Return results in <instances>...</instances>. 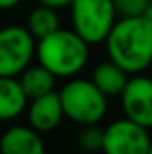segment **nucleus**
<instances>
[{"label": "nucleus", "instance_id": "1", "mask_svg": "<svg viewBox=\"0 0 152 154\" xmlns=\"http://www.w3.org/2000/svg\"><path fill=\"white\" fill-rule=\"evenodd\" d=\"M109 59L127 74H140L152 63V23L145 16L122 18L106 38Z\"/></svg>", "mask_w": 152, "mask_h": 154}, {"label": "nucleus", "instance_id": "2", "mask_svg": "<svg viewBox=\"0 0 152 154\" xmlns=\"http://www.w3.org/2000/svg\"><path fill=\"white\" fill-rule=\"evenodd\" d=\"M88 45L90 43H86L75 31L57 29L38 39L36 56L39 65L48 68L56 77H72L88 63Z\"/></svg>", "mask_w": 152, "mask_h": 154}, {"label": "nucleus", "instance_id": "3", "mask_svg": "<svg viewBox=\"0 0 152 154\" xmlns=\"http://www.w3.org/2000/svg\"><path fill=\"white\" fill-rule=\"evenodd\" d=\"M63 111L79 125L99 124L108 113V97L90 79H72L59 91Z\"/></svg>", "mask_w": 152, "mask_h": 154}, {"label": "nucleus", "instance_id": "4", "mask_svg": "<svg viewBox=\"0 0 152 154\" xmlns=\"http://www.w3.org/2000/svg\"><path fill=\"white\" fill-rule=\"evenodd\" d=\"M74 31L90 45L106 41L116 23L113 0H74L72 2Z\"/></svg>", "mask_w": 152, "mask_h": 154}, {"label": "nucleus", "instance_id": "5", "mask_svg": "<svg viewBox=\"0 0 152 154\" xmlns=\"http://www.w3.org/2000/svg\"><path fill=\"white\" fill-rule=\"evenodd\" d=\"M36 54V38L27 27L0 29V77L20 75Z\"/></svg>", "mask_w": 152, "mask_h": 154}, {"label": "nucleus", "instance_id": "6", "mask_svg": "<svg viewBox=\"0 0 152 154\" xmlns=\"http://www.w3.org/2000/svg\"><path fill=\"white\" fill-rule=\"evenodd\" d=\"M150 136L147 127L129 120L120 118L111 122L104 129V154H149Z\"/></svg>", "mask_w": 152, "mask_h": 154}, {"label": "nucleus", "instance_id": "7", "mask_svg": "<svg viewBox=\"0 0 152 154\" xmlns=\"http://www.w3.org/2000/svg\"><path fill=\"white\" fill-rule=\"evenodd\" d=\"M125 118L150 129L152 127V79L145 75L131 77L120 95Z\"/></svg>", "mask_w": 152, "mask_h": 154}, {"label": "nucleus", "instance_id": "8", "mask_svg": "<svg viewBox=\"0 0 152 154\" xmlns=\"http://www.w3.org/2000/svg\"><path fill=\"white\" fill-rule=\"evenodd\" d=\"M27 116H29V125L39 133H48L56 129L65 116L59 93L50 91L32 99L27 108Z\"/></svg>", "mask_w": 152, "mask_h": 154}, {"label": "nucleus", "instance_id": "9", "mask_svg": "<svg viewBox=\"0 0 152 154\" xmlns=\"http://www.w3.org/2000/svg\"><path fill=\"white\" fill-rule=\"evenodd\" d=\"M0 154H45V143L31 125H11L0 134Z\"/></svg>", "mask_w": 152, "mask_h": 154}, {"label": "nucleus", "instance_id": "10", "mask_svg": "<svg viewBox=\"0 0 152 154\" xmlns=\"http://www.w3.org/2000/svg\"><path fill=\"white\" fill-rule=\"evenodd\" d=\"M29 97L25 95L20 79L0 77V120H13L27 108Z\"/></svg>", "mask_w": 152, "mask_h": 154}, {"label": "nucleus", "instance_id": "11", "mask_svg": "<svg viewBox=\"0 0 152 154\" xmlns=\"http://www.w3.org/2000/svg\"><path fill=\"white\" fill-rule=\"evenodd\" d=\"M129 74L118 66L114 61H102L95 66L93 74H91V81L95 82V86L106 95V97H118L122 95L127 81H129Z\"/></svg>", "mask_w": 152, "mask_h": 154}, {"label": "nucleus", "instance_id": "12", "mask_svg": "<svg viewBox=\"0 0 152 154\" xmlns=\"http://www.w3.org/2000/svg\"><path fill=\"white\" fill-rule=\"evenodd\" d=\"M20 84L25 91V95L29 97V100L41 97L45 93L54 91L56 86V75L45 68L43 65L36 66H27L22 74H20Z\"/></svg>", "mask_w": 152, "mask_h": 154}, {"label": "nucleus", "instance_id": "13", "mask_svg": "<svg viewBox=\"0 0 152 154\" xmlns=\"http://www.w3.org/2000/svg\"><path fill=\"white\" fill-rule=\"evenodd\" d=\"M27 29L31 31V34L36 39H41L48 36L50 32L57 31L59 20H57L56 9L47 7V5H39L36 9H32L29 18H27Z\"/></svg>", "mask_w": 152, "mask_h": 154}, {"label": "nucleus", "instance_id": "14", "mask_svg": "<svg viewBox=\"0 0 152 154\" xmlns=\"http://www.w3.org/2000/svg\"><path fill=\"white\" fill-rule=\"evenodd\" d=\"M79 145L86 152H99L104 147V131L97 127V124L82 125V131L79 133Z\"/></svg>", "mask_w": 152, "mask_h": 154}, {"label": "nucleus", "instance_id": "15", "mask_svg": "<svg viewBox=\"0 0 152 154\" xmlns=\"http://www.w3.org/2000/svg\"><path fill=\"white\" fill-rule=\"evenodd\" d=\"M116 14L122 18H132V16H143L150 0H113Z\"/></svg>", "mask_w": 152, "mask_h": 154}, {"label": "nucleus", "instance_id": "16", "mask_svg": "<svg viewBox=\"0 0 152 154\" xmlns=\"http://www.w3.org/2000/svg\"><path fill=\"white\" fill-rule=\"evenodd\" d=\"M74 0H39L41 5H47V7H52V9H61V7H66V5H72Z\"/></svg>", "mask_w": 152, "mask_h": 154}, {"label": "nucleus", "instance_id": "17", "mask_svg": "<svg viewBox=\"0 0 152 154\" xmlns=\"http://www.w3.org/2000/svg\"><path fill=\"white\" fill-rule=\"evenodd\" d=\"M22 0H0V9H13L20 4Z\"/></svg>", "mask_w": 152, "mask_h": 154}, {"label": "nucleus", "instance_id": "18", "mask_svg": "<svg viewBox=\"0 0 152 154\" xmlns=\"http://www.w3.org/2000/svg\"><path fill=\"white\" fill-rule=\"evenodd\" d=\"M143 16H145V18L152 23V2L149 4V7H147V11H145V14H143Z\"/></svg>", "mask_w": 152, "mask_h": 154}, {"label": "nucleus", "instance_id": "19", "mask_svg": "<svg viewBox=\"0 0 152 154\" xmlns=\"http://www.w3.org/2000/svg\"><path fill=\"white\" fill-rule=\"evenodd\" d=\"M149 154H152V143H150V151H149Z\"/></svg>", "mask_w": 152, "mask_h": 154}, {"label": "nucleus", "instance_id": "20", "mask_svg": "<svg viewBox=\"0 0 152 154\" xmlns=\"http://www.w3.org/2000/svg\"><path fill=\"white\" fill-rule=\"evenodd\" d=\"M150 2H152V0H150Z\"/></svg>", "mask_w": 152, "mask_h": 154}]
</instances>
